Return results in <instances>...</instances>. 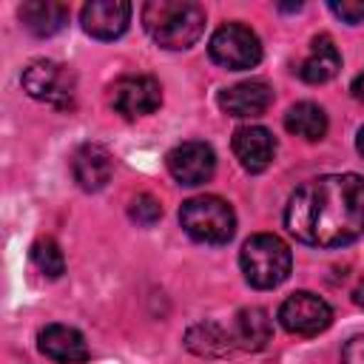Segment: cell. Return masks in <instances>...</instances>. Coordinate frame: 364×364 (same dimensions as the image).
I'll use <instances>...</instances> for the list:
<instances>
[{
    "label": "cell",
    "mask_w": 364,
    "mask_h": 364,
    "mask_svg": "<svg viewBox=\"0 0 364 364\" xmlns=\"http://www.w3.org/2000/svg\"><path fill=\"white\" fill-rule=\"evenodd\" d=\"M341 364H364V333L353 336L341 350Z\"/></svg>",
    "instance_id": "cell-23"
},
{
    "label": "cell",
    "mask_w": 364,
    "mask_h": 364,
    "mask_svg": "<svg viewBox=\"0 0 364 364\" xmlns=\"http://www.w3.org/2000/svg\"><path fill=\"white\" fill-rule=\"evenodd\" d=\"M338 68H341V54H338L333 37L318 34V37H313L310 51L299 65V77L310 85H318V82L333 80L338 74Z\"/></svg>",
    "instance_id": "cell-15"
},
{
    "label": "cell",
    "mask_w": 364,
    "mask_h": 364,
    "mask_svg": "<svg viewBox=\"0 0 364 364\" xmlns=\"http://www.w3.org/2000/svg\"><path fill=\"white\" fill-rule=\"evenodd\" d=\"M330 11H333L338 20L355 26V23L364 20V0H341V3L333 0V3H330Z\"/></svg>",
    "instance_id": "cell-22"
},
{
    "label": "cell",
    "mask_w": 364,
    "mask_h": 364,
    "mask_svg": "<svg viewBox=\"0 0 364 364\" xmlns=\"http://www.w3.org/2000/svg\"><path fill=\"white\" fill-rule=\"evenodd\" d=\"M353 301H355V304L364 310V279L355 284V290H353Z\"/></svg>",
    "instance_id": "cell-25"
},
{
    "label": "cell",
    "mask_w": 364,
    "mask_h": 364,
    "mask_svg": "<svg viewBox=\"0 0 364 364\" xmlns=\"http://www.w3.org/2000/svg\"><path fill=\"white\" fill-rule=\"evenodd\" d=\"M165 162H168V173L179 185H202L216 171V154H213V148L208 142H199V139L179 142L176 148L168 151Z\"/></svg>",
    "instance_id": "cell-9"
},
{
    "label": "cell",
    "mask_w": 364,
    "mask_h": 364,
    "mask_svg": "<svg viewBox=\"0 0 364 364\" xmlns=\"http://www.w3.org/2000/svg\"><path fill=\"white\" fill-rule=\"evenodd\" d=\"M284 228L313 247H344L364 233V179L324 173L301 182L284 205Z\"/></svg>",
    "instance_id": "cell-1"
},
{
    "label": "cell",
    "mask_w": 364,
    "mask_h": 364,
    "mask_svg": "<svg viewBox=\"0 0 364 364\" xmlns=\"http://www.w3.org/2000/svg\"><path fill=\"white\" fill-rule=\"evenodd\" d=\"M350 91H353V97H355L358 102H364V71H361V74H355V80H353Z\"/></svg>",
    "instance_id": "cell-24"
},
{
    "label": "cell",
    "mask_w": 364,
    "mask_h": 364,
    "mask_svg": "<svg viewBox=\"0 0 364 364\" xmlns=\"http://www.w3.org/2000/svg\"><path fill=\"white\" fill-rule=\"evenodd\" d=\"M23 88L31 100L46 102L51 108L68 111L74 108V97H77V77L68 65L57 63V60H31L23 68Z\"/></svg>",
    "instance_id": "cell-5"
},
{
    "label": "cell",
    "mask_w": 364,
    "mask_h": 364,
    "mask_svg": "<svg viewBox=\"0 0 364 364\" xmlns=\"http://www.w3.org/2000/svg\"><path fill=\"white\" fill-rule=\"evenodd\" d=\"M284 128L293 136H301L307 142H318L327 134V114L316 102H296L284 114Z\"/></svg>",
    "instance_id": "cell-19"
},
{
    "label": "cell",
    "mask_w": 364,
    "mask_h": 364,
    "mask_svg": "<svg viewBox=\"0 0 364 364\" xmlns=\"http://www.w3.org/2000/svg\"><path fill=\"white\" fill-rule=\"evenodd\" d=\"M114 173V156L105 145L85 142L71 156V176L82 191H100L111 182Z\"/></svg>",
    "instance_id": "cell-13"
},
{
    "label": "cell",
    "mask_w": 364,
    "mask_h": 364,
    "mask_svg": "<svg viewBox=\"0 0 364 364\" xmlns=\"http://www.w3.org/2000/svg\"><path fill=\"white\" fill-rule=\"evenodd\" d=\"M185 347L205 358H222L233 350L230 327H222L216 321H199L185 333Z\"/></svg>",
    "instance_id": "cell-18"
},
{
    "label": "cell",
    "mask_w": 364,
    "mask_h": 364,
    "mask_svg": "<svg viewBox=\"0 0 364 364\" xmlns=\"http://www.w3.org/2000/svg\"><path fill=\"white\" fill-rule=\"evenodd\" d=\"M355 148H358V154L364 156V125L358 128V139H355Z\"/></svg>",
    "instance_id": "cell-26"
},
{
    "label": "cell",
    "mask_w": 364,
    "mask_h": 364,
    "mask_svg": "<svg viewBox=\"0 0 364 364\" xmlns=\"http://www.w3.org/2000/svg\"><path fill=\"white\" fill-rule=\"evenodd\" d=\"M182 230L202 245H225L236 233V213L222 196H191L179 208Z\"/></svg>",
    "instance_id": "cell-4"
},
{
    "label": "cell",
    "mask_w": 364,
    "mask_h": 364,
    "mask_svg": "<svg viewBox=\"0 0 364 364\" xmlns=\"http://www.w3.org/2000/svg\"><path fill=\"white\" fill-rule=\"evenodd\" d=\"M233 154L245 171L262 173L270 168V162L276 156V139L262 125H242L233 134Z\"/></svg>",
    "instance_id": "cell-14"
},
{
    "label": "cell",
    "mask_w": 364,
    "mask_h": 364,
    "mask_svg": "<svg viewBox=\"0 0 364 364\" xmlns=\"http://www.w3.org/2000/svg\"><path fill=\"white\" fill-rule=\"evenodd\" d=\"M162 102V88L148 74H125L111 85V105L125 119L154 114Z\"/></svg>",
    "instance_id": "cell-8"
},
{
    "label": "cell",
    "mask_w": 364,
    "mask_h": 364,
    "mask_svg": "<svg viewBox=\"0 0 364 364\" xmlns=\"http://www.w3.org/2000/svg\"><path fill=\"white\" fill-rule=\"evenodd\" d=\"M239 267L245 273V282L256 290L279 287L293 267L290 247L273 236V233H253L239 253Z\"/></svg>",
    "instance_id": "cell-3"
},
{
    "label": "cell",
    "mask_w": 364,
    "mask_h": 364,
    "mask_svg": "<svg viewBox=\"0 0 364 364\" xmlns=\"http://www.w3.org/2000/svg\"><path fill=\"white\" fill-rule=\"evenodd\" d=\"M230 336H233V347L253 350V353L264 350L270 336H273V324H270L267 310H262V307H242L233 316Z\"/></svg>",
    "instance_id": "cell-16"
},
{
    "label": "cell",
    "mask_w": 364,
    "mask_h": 364,
    "mask_svg": "<svg viewBox=\"0 0 364 364\" xmlns=\"http://www.w3.org/2000/svg\"><path fill=\"white\" fill-rule=\"evenodd\" d=\"M142 26L168 51L191 48L205 31V9L193 0H151L142 6Z\"/></svg>",
    "instance_id": "cell-2"
},
{
    "label": "cell",
    "mask_w": 364,
    "mask_h": 364,
    "mask_svg": "<svg viewBox=\"0 0 364 364\" xmlns=\"http://www.w3.org/2000/svg\"><path fill=\"white\" fill-rule=\"evenodd\" d=\"M208 51L216 65L228 71H245L262 60V40L245 23H225L213 31Z\"/></svg>",
    "instance_id": "cell-6"
},
{
    "label": "cell",
    "mask_w": 364,
    "mask_h": 364,
    "mask_svg": "<svg viewBox=\"0 0 364 364\" xmlns=\"http://www.w3.org/2000/svg\"><path fill=\"white\" fill-rule=\"evenodd\" d=\"M128 213H131V219L134 222H139V225H154L159 216H162V208H159V202L151 196V193H139V196H134L131 199V205H128Z\"/></svg>",
    "instance_id": "cell-21"
},
{
    "label": "cell",
    "mask_w": 364,
    "mask_h": 364,
    "mask_svg": "<svg viewBox=\"0 0 364 364\" xmlns=\"http://www.w3.org/2000/svg\"><path fill=\"white\" fill-rule=\"evenodd\" d=\"M279 324L293 336H318L333 324V307L321 296L299 290L282 301Z\"/></svg>",
    "instance_id": "cell-7"
},
{
    "label": "cell",
    "mask_w": 364,
    "mask_h": 364,
    "mask_svg": "<svg viewBox=\"0 0 364 364\" xmlns=\"http://www.w3.org/2000/svg\"><path fill=\"white\" fill-rule=\"evenodd\" d=\"M216 102H219V108L225 114L247 119V117H259V114H264L270 108L273 88L264 80H245V82H236L230 88H222Z\"/></svg>",
    "instance_id": "cell-11"
},
{
    "label": "cell",
    "mask_w": 364,
    "mask_h": 364,
    "mask_svg": "<svg viewBox=\"0 0 364 364\" xmlns=\"http://www.w3.org/2000/svg\"><path fill=\"white\" fill-rule=\"evenodd\" d=\"M31 262L48 279H60L65 273V256H63L60 245L51 236H43V239H37L31 245Z\"/></svg>",
    "instance_id": "cell-20"
},
{
    "label": "cell",
    "mask_w": 364,
    "mask_h": 364,
    "mask_svg": "<svg viewBox=\"0 0 364 364\" xmlns=\"http://www.w3.org/2000/svg\"><path fill=\"white\" fill-rule=\"evenodd\" d=\"M37 347L46 358L57 364H82L91 355L82 333L68 324H46L37 333Z\"/></svg>",
    "instance_id": "cell-12"
},
{
    "label": "cell",
    "mask_w": 364,
    "mask_h": 364,
    "mask_svg": "<svg viewBox=\"0 0 364 364\" xmlns=\"http://www.w3.org/2000/svg\"><path fill=\"white\" fill-rule=\"evenodd\" d=\"M82 31L94 40H117L131 23V3L125 0H91L80 11Z\"/></svg>",
    "instance_id": "cell-10"
},
{
    "label": "cell",
    "mask_w": 364,
    "mask_h": 364,
    "mask_svg": "<svg viewBox=\"0 0 364 364\" xmlns=\"http://www.w3.org/2000/svg\"><path fill=\"white\" fill-rule=\"evenodd\" d=\"M17 14L20 23L37 37H51L68 23V9L57 0H26Z\"/></svg>",
    "instance_id": "cell-17"
}]
</instances>
